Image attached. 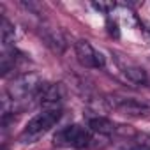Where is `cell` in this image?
Segmentation results:
<instances>
[{
	"label": "cell",
	"mask_w": 150,
	"mask_h": 150,
	"mask_svg": "<svg viewBox=\"0 0 150 150\" xmlns=\"http://www.w3.org/2000/svg\"><path fill=\"white\" fill-rule=\"evenodd\" d=\"M122 72L125 74V78L129 81H132V83H139V85L146 83V72H145V69L139 67V65H136V64L124 62L122 64Z\"/></svg>",
	"instance_id": "cell-7"
},
{
	"label": "cell",
	"mask_w": 150,
	"mask_h": 150,
	"mask_svg": "<svg viewBox=\"0 0 150 150\" xmlns=\"http://www.w3.org/2000/svg\"><path fill=\"white\" fill-rule=\"evenodd\" d=\"M44 41H46V44H48L53 51H57V53H62L64 48H65L64 37L60 35L58 30H46V32H44Z\"/></svg>",
	"instance_id": "cell-9"
},
{
	"label": "cell",
	"mask_w": 150,
	"mask_h": 150,
	"mask_svg": "<svg viewBox=\"0 0 150 150\" xmlns=\"http://www.w3.org/2000/svg\"><path fill=\"white\" fill-rule=\"evenodd\" d=\"M113 108L127 113V115H143L146 111V106L143 103H138L134 99H124V97H115L111 101Z\"/></svg>",
	"instance_id": "cell-6"
},
{
	"label": "cell",
	"mask_w": 150,
	"mask_h": 150,
	"mask_svg": "<svg viewBox=\"0 0 150 150\" xmlns=\"http://www.w3.org/2000/svg\"><path fill=\"white\" fill-rule=\"evenodd\" d=\"M2 42L4 46H9L14 42V27L7 18H2Z\"/></svg>",
	"instance_id": "cell-10"
},
{
	"label": "cell",
	"mask_w": 150,
	"mask_h": 150,
	"mask_svg": "<svg viewBox=\"0 0 150 150\" xmlns=\"http://www.w3.org/2000/svg\"><path fill=\"white\" fill-rule=\"evenodd\" d=\"M42 83L39 81V78L35 74H23V76L16 78L13 81V85L9 87V94L13 99H25L28 96L37 97V92L41 90Z\"/></svg>",
	"instance_id": "cell-3"
},
{
	"label": "cell",
	"mask_w": 150,
	"mask_h": 150,
	"mask_svg": "<svg viewBox=\"0 0 150 150\" xmlns=\"http://www.w3.org/2000/svg\"><path fill=\"white\" fill-rule=\"evenodd\" d=\"M90 139H92V136H90L88 129H85L78 124L67 125V127L60 129L55 134V143L57 145L72 146V148H85L90 143Z\"/></svg>",
	"instance_id": "cell-2"
},
{
	"label": "cell",
	"mask_w": 150,
	"mask_h": 150,
	"mask_svg": "<svg viewBox=\"0 0 150 150\" xmlns=\"http://www.w3.org/2000/svg\"><path fill=\"white\" fill-rule=\"evenodd\" d=\"M37 99L48 110H57V104H60L62 99H64V87L60 83L42 85L41 90L37 92Z\"/></svg>",
	"instance_id": "cell-5"
},
{
	"label": "cell",
	"mask_w": 150,
	"mask_h": 150,
	"mask_svg": "<svg viewBox=\"0 0 150 150\" xmlns=\"http://www.w3.org/2000/svg\"><path fill=\"white\" fill-rule=\"evenodd\" d=\"M74 51H76V57H78V62L85 67H104L106 60H104V55L97 50H94V46L88 42V41H78L74 44Z\"/></svg>",
	"instance_id": "cell-4"
},
{
	"label": "cell",
	"mask_w": 150,
	"mask_h": 150,
	"mask_svg": "<svg viewBox=\"0 0 150 150\" xmlns=\"http://www.w3.org/2000/svg\"><path fill=\"white\" fill-rule=\"evenodd\" d=\"M60 117H62V111L57 108V110H44L42 113H39V115H35L28 124H27V127L23 129V132H21V141L23 143H34V141H37L42 134H46L58 120H60Z\"/></svg>",
	"instance_id": "cell-1"
},
{
	"label": "cell",
	"mask_w": 150,
	"mask_h": 150,
	"mask_svg": "<svg viewBox=\"0 0 150 150\" xmlns=\"http://www.w3.org/2000/svg\"><path fill=\"white\" fill-rule=\"evenodd\" d=\"M88 127L99 134H113L117 131V125L115 122H111L110 118L106 117H94L88 120Z\"/></svg>",
	"instance_id": "cell-8"
}]
</instances>
